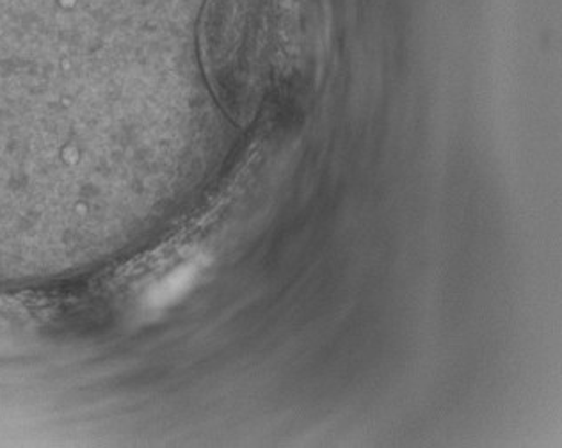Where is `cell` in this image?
<instances>
[{"instance_id":"cell-1","label":"cell","mask_w":562,"mask_h":448,"mask_svg":"<svg viewBox=\"0 0 562 448\" xmlns=\"http://www.w3.org/2000/svg\"><path fill=\"white\" fill-rule=\"evenodd\" d=\"M202 269V260L186 261L182 266L173 269L150 290L148 306L151 310L166 309L169 304L182 299L183 295L188 294L189 289L194 287Z\"/></svg>"}]
</instances>
